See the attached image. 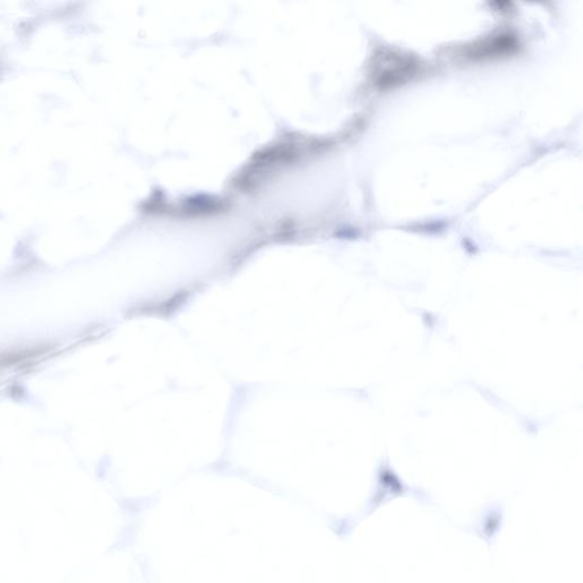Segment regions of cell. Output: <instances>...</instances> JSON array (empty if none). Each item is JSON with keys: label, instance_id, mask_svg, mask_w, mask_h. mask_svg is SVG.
I'll return each instance as SVG.
<instances>
[{"label": "cell", "instance_id": "obj_1", "mask_svg": "<svg viewBox=\"0 0 583 583\" xmlns=\"http://www.w3.org/2000/svg\"><path fill=\"white\" fill-rule=\"evenodd\" d=\"M421 71L415 57L400 50L383 48L376 50L370 63V78L379 91L395 90L412 82Z\"/></svg>", "mask_w": 583, "mask_h": 583}, {"label": "cell", "instance_id": "obj_2", "mask_svg": "<svg viewBox=\"0 0 583 583\" xmlns=\"http://www.w3.org/2000/svg\"><path fill=\"white\" fill-rule=\"evenodd\" d=\"M518 48L517 37L512 33L502 32L468 46L466 57L473 61L489 60V58L507 57L517 52Z\"/></svg>", "mask_w": 583, "mask_h": 583}, {"label": "cell", "instance_id": "obj_3", "mask_svg": "<svg viewBox=\"0 0 583 583\" xmlns=\"http://www.w3.org/2000/svg\"><path fill=\"white\" fill-rule=\"evenodd\" d=\"M502 519V510L500 506H492L484 513L483 518L475 526V534L481 536V539L487 540L492 544V539L494 538L498 530H500Z\"/></svg>", "mask_w": 583, "mask_h": 583}]
</instances>
